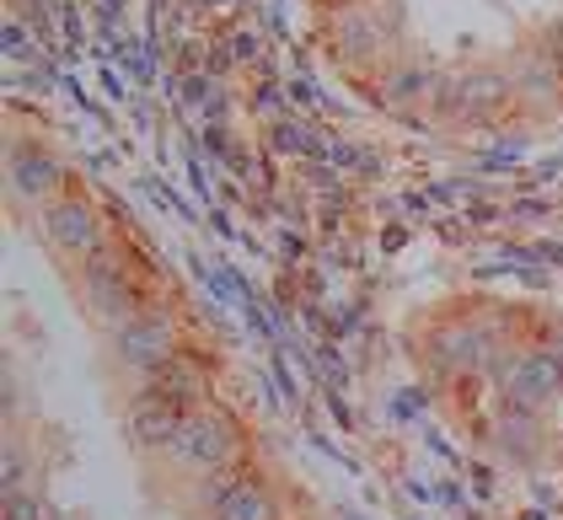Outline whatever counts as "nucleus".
Masks as SVG:
<instances>
[{
  "instance_id": "obj_5",
  "label": "nucleus",
  "mask_w": 563,
  "mask_h": 520,
  "mask_svg": "<svg viewBox=\"0 0 563 520\" xmlns=\"http://www.w3.org/2000/svg\"><path fill=\"white\" fill-rule=\"evenodd\" d=\"M48 236L65 247V253H97V242H102V220L91 215L87 204H54L48 210Z\"/></svg>"
},
{
  "instance_id": "obj_8",
  "label": "nucleus",
  "mask_w": 563,
  "mask_h": 520,
  "mask_svg": "<svg viewBox=\"0 0 563 520\" xmlns=\"http://www.w3.org/2000/svg\"><path fill=\"white\" fill-rule=\"evenodd\" d=\"M16 182L38 193V188H48V167H44V162H27V167H16Z\"/></svg>"
},
{
  "instance_id": "obj_3",
  "label": "nucleus",
  "mask_w": 563,
  "mask_h": 520,
  "mask_svg": "<svg viewBox=\"0 0 563 520\" xmlns=\"http://www.w3.org/2000/svg\"><path fill=\"white\" fill-rule=\"evenodd\" d=\"M183 419H188V408H183V402H173L167 391L145 387L140 397H134V408H130V434L140 440V445H173L177 430H183Z\"/></svg>"
},
{
  "instance_id": "obj_6",
  "label": "nucleus",
  "mask_w": 563,
  "mask_h": 520,
  "mask_svg": "<svg viewBox=\"0 0 563 520\" xmlns=\"http://www.w3.org/2000/svg\"><path fill=\"white\" fill-rule=\"evenodd\" d=\"M216 520H279V516H274V499L263 494L258 477H236L216 499Z\"/></svg>"
},
{
  "instance_id": "obj_2",
  "label": "nucleus",
  "mask_w": 563,
  "mask_h": 520,
  "mask_svg": "<svg viewBox=\"0 0 563 520\" xmlns=\"http://www.w3.org/2000/svg\"><path fill=\"white\" fill-rule=\"evenodd\" d=\"M87 290H91V301L102 306L108 317H119V322L151 317V311H145V296H140V285H134L130 274H124V263H113L108 253H91V263H87Z\"/></svg>"
},
{
  "instance_id": "obj_4",
  "label": "nucleus",
  "mask_w": 563,
  "mask_h": 520,
  "mask_svg": "<svg viewBox=\"0 0 563 520\" xmlns=\"http://www.w3.org/2000/svg\"><path fill=\"white\" fill-rule=\"evenodd\" d=\"M119 354L130 365H140V370H156V365L173 359V333L162 322H151V317H134V322L119 328Z\"/></svg>"
},
{
  "instance_id": "obj_7",
  "label": "nucleus",
  "mask_w": 563,
  "mask_h": 520,
  "mask_svg": "<svg viewBox=\"0 0 563 520\" xmlns=\"http://www.w3.org/2000/svg\"><path fill=\"white\" fill-rule=\"evenodd\" d=\"M151 387L167 391L173 402H183V408H188V402L199 397V376H194V365H183V359L173 354L167 365H156V370H151Z\"/></svg>"
},
{
  "instance_id": "obj_1",
  "label": "nucleus",
  "mask_w": 563,
  "mask_h": 520,
  "mask_svg": "<svg viewBox=\"0 0 563 520\" xmlns=\"http://www.w3.org/2000/svg\"><path fill=\"white\" fill-rule=\"evenodd\" d=\"M173 451L188 467H231L236 451H242V434H236V424L225 413H188Z\"/></svg>"
}]
</instances>
